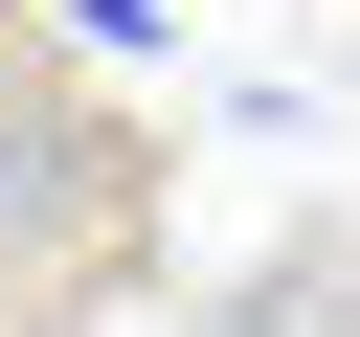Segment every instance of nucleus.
<instances>
[{
    "instance_id": "nucleus-2",
    "label": "nucleus",
    "mask_w": 360,
    "mask_h": 337,
    "mask_svg": "<svg viewBox=\"0 0 360 337\" xmlns=\"http://www.w3.org/2000/svg\"><path fill=\"white\" fill-rule=\"evenodd\" d=\"M225 337H360V270H338V247H292V270H270Z\"/></svg>"
},
{
    "instance_id": "nucleus-1",
    "label": "nucleus",
    "mask_w": 360,
    "mask_h": 337,
    "mask_svg": "<svg viewBox=\"0 0 360 337\" xmlns=\"http://www.w3.org/2000/svg\"><path fill=\"white\" fill-rule=\"evenodd\" d=\"M135 247H158V157L68 90V45H0V337L90 315Z\"/></svg>"
}]
</instances>
